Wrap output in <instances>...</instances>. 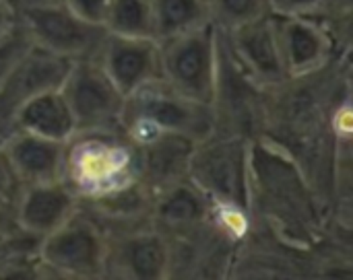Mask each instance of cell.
I'll return each mask as SVG.
<instances>
[{
  "mask_svg": "<svg viewBox=\"0 0 353 280\" xmlns=\"http://www.w3.org/2000/svg\"><path fill=\"white\" fill-rule=\"evenodd\" d=\"M141 180L139 144L118 128L77 130L64 142L62 182L87 202Z\"/></svg>",
  "mask_w": 353,
  "mask_h": 280,
  "instance_id": "cell-1",
  "label": "cell"
},
{
  "mask_svg": "<svg viewBox=\"0 0 353 280\" xmlns=\"http://www.w3.org/2000/svg\"><path fill=\"white\" fill-rule=\"evenodd\" d=\"M215 126L213 105L176 91L163 78L137 89L124 101L122 128L134 142L155 132H176L199 142L215 132Z\"/></svg>",
  "mask_w": 353,
  "mask_h": 280,
  "instance_id": "cell-2",
  "label": "cell"
},
{
  "mask_svg": "<svg viewBox=\"0 0 353 280\" xmlns=\"http://www.w3.org/2000/svg\"><path fill=\"white\" fill-rule=\"evenodd\" d=\"M252 138L232 132H211L199 140L190 159L188 177L221 206L250 213Z\"/></svg>",
  "mask_w": 353,
  "mask_h": 280,
  "instance_id": "cell-3",
  "label": "cell"
},
{
  "mask_svg": "<svg viewBox=\"0 0 353 280\" xmlns=\"http://www.w3.org/2000/svg\"><path fill=\"white\" fill-rule=\"evenodd\" d=\"M161 78L176 91L213 105L219 76V29L207 23L159 41Z\"/></svg>",
  "mask_w": 353,
  "mask_h": 280,
  "instance_id": "cell-4",
  "label": "cell"
},
{
  "mask_svg": "<svg viewBox=\"0 0 353 280\" xmlns=\"http://www.w3.org/2000/svg\"><path fill=\"white\" fill-rule=\"evenodd\" d=\"M108 233L79 206V211L39 246L43 277L103 279Z\"/></svg>",
  "mask_w": 353,
  "mask_h": 280,
  "instance_id": "cell-5",
  "label": "cell"
},
{
  "mask_svg": "<svg viewBox=\"0 0 353 280\" xmlns=\"http://www.w3.org/2000/svg\"><path fill=\"white\" fill-rule=\"evenodd\" d=\"M19 21L33 45L70 62L95 58L105 37L103 25L72 12L62 0H33L19 4Z\"/></svg>",
  "mask_w": 353,
  "mask_h": 280,
  "instance_id": "cell-6",
  "label": "cell"
},
{
  "mask_svg": "<svg viewBox=\"0 0 353 280\" xmlns=\"http://www.w3.org/2000/svg\"><path fill=\"white\" fill-rule=\"evenodd\" d=\"M77 130H105L122 126L126 95L112 83L95 58L74 60L60 85Z\"/></svg>",
  "mask_w": 353,
  "mask_h": 280,
  "instance_id": "cell-7",
  "label": "cell"
},
{
  "mask_svg": "<svg viewBox=\"0 0 353 280\" xmlns=\"http://www.w3.org/2000/svg\"><path fill=\"white\" fill-rule=\"evenodd\" d=\"M221 43L242 74L265 93H273L290 78L283 66L273 14L240 25L232 31H219Z\"/></svg>",
  "mask_w": 353,
  "mask_h": 280,
  "instance_id": "cell-8",
  "label": "cell"
},
{
  "mask_svg": "<svg viewBox=\"0 0 353 280\" xmlns=\"http://www.w3.org/2000/svg\"><path fill=\"white\" fill-rule=\"evenodd\" d=\"M172 248L168 237L153 225L120 233H108L103 279H170Z\"/></svg>",
  "mask_w": 353,
  "mask_h": 280,
  "instance_id": "cell-9",
  "label": "cell"
},
{
  "mask_svg": "<svg viewBox=\"0 0 353 280\" xmlns=\"http://www.w3.org/2000/svg\"><path fill=\"white\" fill-rule=\"evenodd\" d=\"M70 64L72 62L66 58L31 45V50L0 83V142L14 130L19 109L35 95L58 89Z\"/></svg>",
  "mask_w": 353,
  "mask_h": 280,
  "instance_id": "cell-10",
  "label": "cell"
},
{
  "mask_svg": "<svg viewBox=\"0 0 353 280\" xmlns=\"http://www.w3.org/2000/svg\"><path fill=\"white\" fill-rule=\"evenodd\" d=\"M273 23L288 78L316 74L339 58L337 45L321 21L273 14Z\"/></svg>",
  "mask_w": 353,
  "mask_h": 280,
  "instance_id": "cell-11",
  "label": "cell"
},
{
  "mask_svg": "<svg viewBox=\"0 0 353 280\" xmlns=\"http://www.w3.org/2000/svg\"><path fill=\"white\" fill-rule=\"evenodd\" d=\"M95 60L126 97L161 78L159 41L153 37H128L105 31Z\"/></svg>",
  "mask_w": 353,
  "mask_h": 280,
  "instance_id": "cell-12",
  "label": "cell"
},
{
  "mask_svg": "<svg viewBox=\"0 0 353 280\" xmlns=\"http://www.w3.org/2000/svg\"><path fill=\"white\" fill-rule=\"evenodd\" d=\"M137 144L141 182L153 196L188 177L196 140L176 132H155Z\"/></svg>",
  "mask_w": 353,
  "mask_h": 280,
  "instance_id": "cell-13",
  "label": "cell"
},
{
  "mask_svg": "<svg viewBox=\"0 0 353 280\" xmlns=\"http://www.w3.org/2000/svg\"><path fill=\"white\" fill-rule=\"evenodd\" d=\"M213 200L190 180H182L155 194L151 223L168 239L184 237L211 221Z\"/></svg>",
  "mask_w": 353,
  "mask_h": 280,
  "instance_id": "cell-14",
  "label": "cell"
},
{
  "mask_svg": "<svg viewBox=\"0 0 353 280\" xmlns=\"http://www.w3.org/2000/svg\"><path fill=\"white\" fill-rule=\"evenodd\" d=\"M77 211L79 198L62 180L23 186L17 198L19 225L41 239L64 225Z\"/></svg>",
  "mask_w": 353,
  "mask_h": 280,
  "instance_id": "cell-15",
  "label": "cell"
},
{
  "mask_svg": "<svg viewBox=\"0 0 353 280\" xmlns=\"http://www.w3.org/2000/svg\"><path fill=\"white\" fill-rule=\"evenodd\" d=\"M21 188L62 180L64 142L35 136L25 130L10 132L0 142Z\"/></svg>",
  "mask_w": 353,
  "mask_h": 280,
  "instance_id": "cell-16",
  "label": "cell"
},
{
  "mask_svg": "<svg viewBox=\"0 0 353 280\" xmlns=\"http://www.w3.org/2000/svg\"><path fill=\"white\" fill-rule=\"evenodd\" d=\"M14 130H25L41 138L66 142L77 132V124L64 95L60 93V87L29 99L14 118Z\"/></svg>",
  "mask_w": 353,
  "mask_h": 280,
  "instance_id": "cell-17",
  "label": "cell"
},
{
  "mask_svg": "<svg viewBox=\"0 0 353 280\" xmlns=\"http://www.w3.org/2000/svg\"><path fill=\"white\" fill-rule=\"evenodd\" d=\"M151 4H153V35L157 41L213 23L207 0H151Z\"/></svg>",
  "mask_w": 353,
  "mask_h": 280,
  "instance_id": "cell-18",
  "label": "cell"
},
{
  "mask_svg": "<svg viewBox=\"0 0 353 280\" xmlns=\"http://www.w3.org/2000/svg\"><path fill=\"white\" fill-rule=\"evenodd\" d=\"M101 25L114 35L155 39L151 0H110Z\"/></svg>",
  "mask_w": 353,
  "mask_h": 280,
  "instance_id": "cell-19",
  "label": "cell"
},
{
  "mask_svg": "<svg viewBox=\"0 0 353 280\" xmlns=\"http://www.w3.org/2000/svg\"><path fill=\"white\" fill-rule=\"evenodd\" d=\"M211 21L219 31H232L271 14L269 0H207Z\"/></svg>",
  "mask_w": 353,
  "mask_h": 280,
  "instance_id": "cell-20",
  "label": "cell"
},
{
  "mask_svg": "<svg viewBox=\"0 0 353 280\" xmlns=\"http://www.w3.org/2000/svg\"><path fill=\"white\" fill-rule=\"evenodd\" d=\"M271 14L325 19L327 14L352 10V0H269Z\"/></svg>",
  "mask_w": 353,
  "mask_h": 280,
  "instance_id": "cell-21",
  "label": "cell"
},
{
  "mask_svg": "<svg viewBox=\"0 0 353 280\" xmlns=\"http://www.w3.org/2000/svg\"><path fill=\"white\" fill-rule=\"evenodd\" d=\"M31 45L33 41L21 21H17V25L0 37V83L19 64V60L31 50Z\"/></svg>",
  "mask_w": 353,
  "mask_h": 280,
  "instance_id": "cell-22",
  "label": "cell"
},
{
  "mask_svg": "<svg viewBox=\"0 0 353 280\" xmlns=\"http://www.w3.org/2000/svg\"><path fill=\"white\" fill-rule=\"evenodd\" d=\"M72 12H77L79 17L101 25L103 23V14L105 8L110 4V0H62Z\"/></svg>",
  "mask_w": 353,
  "mask_h": 280,
  "instance_id": "cell-23",
  "label": "cell"
},
{
  "mask_svg": "<svg viewBox=\"0 0 353 280\" xmlns=\"http://www.w3.org/2000/svg\"><path fill=\"white\" fill-rule=\"evenodd\" d=\"M21 194V184L17 180V175L12 173L8 159L0 147V198L2 200H17Z\"/></svg>",
  "mask_w": 353,
  "mask_h": 280,
  "instance_id": "cell-24",
  "label": "cell"
},
{
  "mask_svg": "<svg viewBox=\"0 0 353 280\" xmlns=\"http://www.w3.org/2000/svg\"><path fill=\"white\" fill-rule=\"evenodd\" d=\"M19 217H17V200H2L0 198V235H8L17 231Z\"/></svg>",
  "mask_w": 353,
  "mask_h": 280,
  "instance_id": "cell-25",
  "label": "cell"
},
{
  "mask_svg": "<svg viewBox=\"0 0 353 280\" xmlns=\"http://www.w3.org/2000/svg\"><path fill=\"white\" fill-rule=\"evenodd\" d=\"M19 21V6L6 0H0V37L8 33Z\"/></svg>",
  "mask_w": 353,
  "mask_h": 280,
  "instance_id": "cell-26",
  "label": "cell"
},
{
  "mask_svg": "<svg viewBox=\"0 0 353 280\" xmlns=\"http://www.w3.org/2000/svg\"><path fill=\"white\" fill-rule=\"evenodd\" d=\"M6 262V235H0V268Z\"/></svg>",
  "mask_w": 353,
  "mask_h": 280,
  "instance_id": "cell-27",
  "label": "cell"
},
{
  "mask_svg": "<svg viewBox=\"0 0 353 280\" xmlns=\"http://www.w3.org/2000/svg\"><path fill=\"white\" fill-rule=\"evenodd\" d=\"M25 2H33V0H17V4H25Z\"/></svg>",
  "mask_w": 353,
  "mask_h": 280,
  "instance_id": "cell-28",
  "label": "cell"
},
{
  "mask_svg": "<svg viewBox=\"0 0 353 280\" xmlns=\"http://www.w3.org/2000/svg\"><path fill=\"white\" fill-rule=\"evenodd\" d=\"M6 2H12V4H17V0H6ZM19 6V4H17Z\"/></svg>",
  "mask_w": 353,
  "mask_h": 280,
  "instance_id": "cell-29",
  "label": "cell"
}]
</instances>
